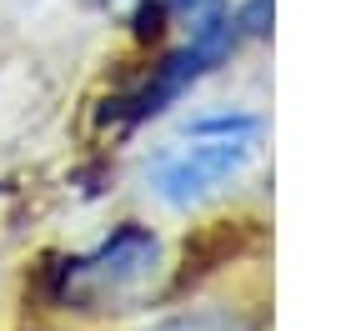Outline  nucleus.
<instances>
[{
	"instance_id": "20e7f679",
	"label": "nucleus",
	"mask_w": 351,
	"mask_h": 331,
	"mask_svg": "<svg viewBox=\"0 0 351 331\" xmlns=\"http://www.w3.org/2000/svg\"><path fill=\"white\" fill-rule=\"evenodd\" d=\"M186 136H206V140H261V116H246V110H216V116H196L186 125Z\"/></svg>"
},
{
	"instance_id": "423d86ee",
	"label": "nucleus",
	"mask_w": 351,
	"mask_h": 331,
	"mask_svg": "<svg viewBox=\"0 0 351 331\" xmlns=\"http://www.w3.org/2000/svg\"><path fill=\"white\" fill-rule=\"evenodd\" d=\"M196 5H206V0H171V10H196Z\"/></svg>"
},
{
	"instance_id": "39448f33",
	"label": "nucleus",
	"mask_w": 351,
	"mask_h": 331,
	"mask_svg": "<svg viewBox=\"0 0 351 331\" xmlns=\"http://www.w3.org/2000/svg\"><path fill=\"white\" fill-rule=\"evenodd\" d=\"M101 5H106V10H131L136 0H101Z\"/></svg>"
},
{
	"instance_id": "7ed1b4c3",
	"label": "nucleus",
	"mask_w": 351,
	"mask_h": 331,
	"mask_svg": "<svg viewBox=\"0 0 351 331\" xmlns=\"http://www.w3.org/2000/svg\"><path fill=\"white\" fill-rule=\"evenodd\" d=\"M146 331H261V321L236 306H196V311H176V317L156 321Z\"/></svg>"
},
{
	"instance_id": "f03ea898",
	"label": "nucleus",
	"mask_w": 351,
	"mask_h": 331,
	"mask_svg": "<svg viewBox=\"0 0 351 331\" xmlns=\"http://www.w3.org/2000/svg\"><path fill=\"white\" fill-rule=\"evenodd\" d=\"M196 146H166L151 156L146 176L151 191L166 201L171 211H191L201 201H211L221 186H231L256 156V140H206L191 136Z\"/></svg>"
},
{
	"instance_id": "f257e3e1",
	"label": "nucleus",
	"mask_w": 351,
	"mask_h": 331,
	"mask_svg": "<svg viewBox=\"0 0 351 331\" xmlns=\"http://www.w3.org/2000/svg\"><path fill=\"white\" fill-rule=\"evenodd\" d=\"M161 266V241L156 231H146L141 221H121L95 251L86 256H66L45 271L51 286V306H75V311H95V306H116L125 296H136Z\"/></svg>"
}]
</instances>
